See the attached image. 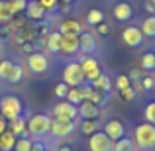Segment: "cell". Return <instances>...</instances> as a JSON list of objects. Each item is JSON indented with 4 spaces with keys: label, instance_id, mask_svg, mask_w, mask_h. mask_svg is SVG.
Wrapping results in <instances>:
<instances>
[{
    "label": "cell",
    "instance_id": "6da1fadb",
    "mask_svg": "<svg viewBox=\"0 0 155 151\" xmlns=\"http://www.w3.org/2000/svg\"><path fill=\"white\" fill-rule=\"evenodd\" d=\"M134 143L140 149H153L155 147V126L149 122L136 126L134 130Z\"/></svg>",
    "mask_w": 155,
    "mask_h": 151
},
{
    "label": "cell",
    "instance_id": "7a4b0ae2",
    "mask_svg": "<svg viewBox=\"0 0 155 151\" xmlns=\"http://www.w3.org/2000/svg\"><path fill=\"white\" fill-rule=\"evenodd\" d=\"M24 114V104L22 100L18 98V96L14 94H6L0 98V116L4 118V120H14V118L22 116Z\"/></svg>",
    "mask_w": 155,
    "mask_h": 151
},
{
    "label": "cell",
    "instance_id": "3957f363",
    "mask_svg": "<svg viewBox=\"0 0 155 151\" xmlns=\"http://www.w3.org/2000/svg\"><path fill=\"white\" fill-rule=\"evenodd\" d=\"M0 79L6 80V83H12V84L22 83V80H24V69H22V65L12 63L10 59L0 61Z\"/></svg>",
    "mask_w": 155,
    "mask_h": 151
},
{
    "label": "cell",
    "instance_id": "277c9868",
    "mask_svg": "<svg viewBox=\"0 0 155 151\" xmlns=\"http://www.w3.org/2000/svg\"><path fill=\"white\" fill-rule=\"evenodd\" d=\"M51 128V118L47 114H34L28 120V133L34 137H41L49 132Z\"/></svg>",
    "mask_w": 155,
    "mask_h": 151
},
{
    "label": "cell",
    "instance_id": "5b68a950",
    "mask_svg": "<svg viewBox=\"0 0 155 151\" xmlns=\"http://www.w3.org/2000/svg\"><path fill=\"white\" fill-rule=\"evenodd\" d=\"M63 83L69 87H81L84 83V73L81 69L79 61H71V63L65 65L63 69Z\"/></svg>",
    "mask_w": 155,
    "mask_h": 151
},
{
    "label": "cell",
    "instance_id": "8992f818",
    "mask_svg": "<svg viewBox=\"0 0 155 151\" xmlns=\"http://www.w3.org/2000/svg\"><path fill=\"white\" fill-rule=\"evenodd\" d=\"M79 65H81V69H83V73H84V80H87V83H92V80H96L100 75H102V69H100L98 61H96L92 55L81 57Z\"/></svg>",
    "mask_w": 155,
    "mask_h": 151
},
{
    "label": "cell",
    "instance_id": "52a82bcc",
    "mask_svg": "<svg viewBox=\"0 0 155 151\" xmlns=\"http://www.w3.org/2000/svg\"><path fill=\"white\" fill-rule=\"evenodd\" d=\"M28 69L34 75H43L49 71V57L41 51H35L31 55H28Z\"/></svg>",
    "mask_w": 155,
    "mask_h": 151
},
{
    "label": "cell",
    "instance_id": "ba28073f",
    "mask_svg": "<svg viewBox=\"0 0 155 151\" xmlns=\"http://www.w3.org/2000/svg\"><path fill=\"white\" fill-rule=\"evenodd\" d=\"M143 34H141V30L137 26H126L124 30H122V41L126 43L128 47H134V49H137V47L143 45Z\"/></svg>",
    "mask_w": 155,
    "mask_h": 151
},
{
    "label": "cell",
    "instance_id": "9c48e42d",
    "mask_svg": "<svg viewBox=\"0 0 155 151\" xmlns=\"http://www.w3.org/2000/svg\"><path fill=\"white\" fill-rule=\"evenodd\" d=\"M75 128H77V124H75V122H71V120H59V118H53L49 132H51V136L63 140V137L71 136V133L75 132Z\"/></svg>",
    "mask_w": 155,
    "mask_h": 151
},
{
    "label": "cell",
    "instance_id": "30bf717a",
    "mask_svg": "<svg viewBox=\"0 0 155 151\" xmlns=\"http://www.w3.org/2000/svg\"><path fill=\"white\" fill-rule=\"evenodd\" d=\"M53 118L75 122V118H79V110H77L75 104H71V102H67V100H61L59 104L53 106Z\"/></svg>",
    "mask_w": 155,
    "mask_h": 151
},
{
    "label": "cell",
    "instance_id": "8fae6325",
    "mask_svg": "<svg viewBox=\"0 0 155 151\" xmlns=\"http://www.w3.org/2000/svg\"><path fill=\"white\" fill-rule=\"evenodd\" d=\"M112 145L114 141L104 132H94L88 140V149L91 151H112Z\"/></svg>",
    "mask_w": 155,
    "mask_h": 151
},
{
    "label": "cell",
    "instance_id": "7c38bea8",
    "mask_svg": "<svg viewBox=\"0 0 155 151\" xmlns=\"http://www.w3.org/2000/svg\"><path fill=\"white\" fill-rule=\"evenodd\" d=\"M102 132H104L112 141H118V140H122V137L126 136V128H124V124H122L120 120H108V122L104 124Z\"/></svg>",
    "mask_w": 155,
    "mask_h": 151
},
{
    "label": "cell",
    "instance_id": "4fadbf2b",
    "mask_svg": "<svg viewBox=\"0 0 155 151\" xmlns=\"http://www.w3.org/2000/svg\"><path fill=\"white\" fill-rule=\"evenodd\" d=\"M96 49H98L96 38L91 34V31H83V34L79 35V51H83L84 55H92Z\"/></svg>",
    "mask_w": 155,
    "mask_h": 151
},
{
    "label": "cell",
    "instance_id": "5bb4252c",
    "mask_svg": "<svg viewBox=\"0 0 155 151\" xmlns=\"http://www.w3.org/2000/svg\"><path fill=\"white\" fill-rule=\"evenodd\" d=\"M57 31H59L61 35H77V38H79V35L84 31V26L79 22V20L71 18V20H63V22L59 24V30Z\"/></svg>",
    "mask_w": 155,
    "mask_h": 151
},
{
    "label": "cell",
    "instance_id": "9a60e30c",
    "mask_svg": "<svg viewBox=\"0 0 155 151\" xmlns=\"http://www.w3.org/2000/svg\"><path fill=\"white\" fill-rule=\"evenodd\" d=\"M77 110H79V118L83 120H96L100 116V108L88 100H83V104L77 106Z\"/></svg>",
    "mask_w": 155,
    "mask_h": 151
},
{
    "label": "cell",
    "instance_id": "2e32d148",
    "mask_svg": "<svg viewBox=\"0 0 155 151\" xmlns=\"http://www.w3.org/2000/svg\"><path fill=\"white\" fill-rule=\"evenodd\" d=\"M112 14L118 22H130V20L134 18V8L130 6L128 2H118V4H114Z\"/></svg>",
    "mask_w": 155,
    "mask_h": 151
},
{
    "label": "cell",
    "instance_id": "e0dca14e",
    "mask_svg": "<svg viewBox=\"0 0 155 151\" xmlns=\"http://www.w3.org/2000/svg\"><path fill=\"white\" fill-rule=\"evenodd\" d=\"M10 130L12 133H14L16 137H26V136H30L28 133V122H26V118H24V114L22 116H18V118H14V120H10Z\"/></svg>",
    "mask_w": 155,
    "mask_h": 151
},
{
    "label": "cell",
    "instance_id": "ac0fdd59",
    "mask_svg": "<svg viewBox=\"0 0 155 151\" xmlns=\"http://www.w3.org/2000/svg\"><path fill=\"white\" fill-rule=\"evenodd\" d=\"M26 14H28V18L34 20V22H39V20L45 18V10L41 8V4H39L38 0H28Z\"/></svg>",
    "mask_w": 155,
    "mask_h": 151
},
{
    "label": "cell",
    "instance_id": "d6986e66",
    "mask_svg": "<svg viewBox=\"0 0 155 151\" xmlns=\"http://www.w3.org/2000/svg\"><path fill=\"white\" fill-rule=\"evenodd\" d=\"M61 51L73 55V53H79V38L77 35H63L61 39Z\"/></svg>",
    "mask_w": 155,
    "mask_h": 151
},
{
    "label": "cell",
    "instance_id": "ffe728a7",
    "mask_svg": "<svg viewBox=\"0 0 155 151\" xmlns=\"http://www.w3.org/2000/svg\"><path fill=\"white\" fill-rule=\"evenodd\" d=\"M61 39H63V35L59 34V31H49V35L45 38V47L49 53H59L61 51Z\"/></svg>",
    "mask_w": 155,
    "mask_h": 151
},
{
    "label": "cell",
    "instance_id": "44dd1931",
    "mask_svg": "<svg viewBox=\"0 0 155 151\" xmlns=\"http://www.w3.org/2000/svg\"><path fill=\"white\" fill-rule=\"evenodd\" d=\"M91 84H92V88H98V90L108 92V94L112 92V88H114V87H112V79H110V77L106 75V73H102V75H100L96 80H92Z\"/></svg>",
    "mask_w": 155,
    "mask_h": 151
},
{
    "label": "cell",
    "instance_id": "7402d4cb",
    "mask_svg": "<svg viewBox=\"0 0 155 151\" xmlns=\"http://www.w3.org/2000/svg\"><path fill=\"white\" fill-rule=\"evenodd\" d=\"M16 140H18V137H16L10 130H6L4 133H0V151H12L14 145H16Z\"/></svg>",
    "mask_w": 155,
    "mask_h": 151
},
{
    "label": "cell",
    "instance_id": "603a6c76",
    "mask_svg": "<svg viewBox=\"0 0 155 151\" xmlns=\"http://www.w3.org/2000/svg\"><path fill=\"white\" fill-rule=\"evenodd\" d=\"M108 98H110V94H108V92H102V90H98V88H92L91 96H88V102L96 104L98 108H102V106L108 104Z\"/></svg>",
    "mask_w": 155,
    "mask_h": 151
},
{
    "label": "cell",
    "instance_id": "cb8c5ba5",
    "mask_svg": "<svg viewBox=\"0 0 155 151\" xmlns=\"http://www.w3.org/2000/svg\"><path fill=\"white\" fill-rule=\"evenodd\" d=\"M112 151H137V147H136V143H134L132 137H126V136H124L122 140L114 141Z\"/></svg>",
    "mask_w": 155,
    "mask_h": 151
},
{
    "label": "cell",
    "instance_id": "d4e9b609",
    "mask_svg": "<svg viewBox=\"0 0 155 151\" xmlns=\"http://www.w3.org/2000/svg\"><path fill=\"white\" fill-rule=\"evenodd\" d=\"M141 34L143 38H155V14L153 16H147V18L141 22Z\"/></svg>",
    "mask_w": 155,
    "mask_h": 151
},
{
    "label": "cell",
    "instance_id": "484cf974",
    "mask_svg": "<svg viewBox=\"0 0 155 151\" xmlns=\"http://www.w3.org/2000/svg\"><path fill=\"white\" fill-rule=\"evenodd\" d=\"M26 24H28V22H26V16H24V14H16V16H14V18H12V20H10V22H8V24H6V26H8V28H10V31H12V35H14V34H18V31H20V30H22V28H24V26H26Z\"/></svg>",
    "mask_w": 155,
    "mask_h": 151
},
{
    "label": "cell",
    "instance_id": "4316f807",
    "mask_svg": "<svg viewBox=\"0 0 155 151\" xmlns=\"http://www.w3.org/2000/svg\"><path fill=\"white\" fill-rule=\"evenodd\" d=\"M65 98H67V102H71V104H75V106L83 104V100H84V98H83V92H81L79 87H71Z\"/></svg>",
    "mask_w": 155,
    "mask_h": 151
},
{
    "label": "cell",
    "instance_id": "83f0119b",
    "mask_svg": "<svg viewBox=\"0 0 155 151\" xmlns=\"http://www.w3.org/2000/svg\"><path fill=\"white\" fill-rule=\"evenodd\" d=\"M14 18V12L10 10L6 0H0V24H8L10 20Z\"/></svg>",
    "mask_w": 155,
    "mask_h": 151
},
{
    "label": "cell",
    "instance_id": "f1b7e54d",
    "mask_svg": "<svg viewBox=\"0 0 155 151\" xmlns=\"http://www.w3.org/2000/svg\"><path fill=\"white\" fill-rule=\"evenodd\" d=\"M141 69L143 71H155V53L153 51H145L141 57Z\"/></svg>",
    "mask_w": 155,
    "mask_h": 151
},
{
    "label": "cell",
    "instance_id": "f546056e",
    "mask_svg": "<svg viewBox=\"0 0 155 151\" xmlns=\"http://www.w3.org/2000/svg\"><path fill=\"white\" fill-rule=\"evenodd\" d=\"M100 22H104V12L102 10H91L87 14V24L88 26H96V24H100Z\"/></svg>",
    "mask_w": 155,
    "mask_h": 151
},
{
    "label": "cell",
    "instance_id": "4dcf8cb0",
    "mask_svg": "<svg viewBox=\"0 0 155 151\" xmlns=\"http://www.w3.org/2000/svg\"><path fill=\"white\" fill-rule=\"evenodd\" d=\"M81 132H83L84 136H92L94 132H98V122H96V120H83V124H81Z\"/></svg>",
    "mask_w": 155,
    "mask_h": 151
},
{
    "label": "cell",
    "instance_id": "1f68e13d",
    "mask_svg": "<svg viewBox=\"0 0 155 151\" xmlns=\"http://www.w3.org/2000/svg\"><path fill=\"white\" fill-rule=\"evenodd\" d=\"M31 145H34V141H31V137H30V136L20 137V140H16L14 151H31Z\"/></svg>",
    "mask_w": 155,
    "mask_h": 151
},
{
    "label": "cell",
    "instance_id": "d6a6232c",
    "mask_svg": "<svg viewBox=\"0 0 155 151\" xmlns=\"http://www.w3.org/2000/svg\"><path fill=\"white\" fill-rule=\"evenodd\" d=\"M8 6H10V10L16 14H22V12H26V6H28V0H6Z\"/></svg>",
    "mask_w": 155,
    "mask_h": 151
},
{
    "label": "cell",
    "instance_id": "836d02e7",
    "mask_svg": "<svg viewBox=\"0 0 155 151\" xmlns=\"http://www.w3.org/2000/svg\"><path fill=\"white\" fill-rule=\"evenodd\" d=\"M140 87H141V90H151V88L155 87L153 75H149V73H143V77L140 79Z\"/></svg>",
    "mask_w": 155,
    "mask_h": 151
},
{
    "label": "cell",
    "instance_id": "e575fe53",
    "mask_svg": "<svg viewBox=\"0 0 155 151\" xmlns=\"http://www.w3.org/2000/svg\"><path fill=\"white\" fill-rule=\"evenodd\" d=\"M130 87H132V80H130L128 75H118L116 77V88H118V92L126 90V88H130Z\"/></svg>",
    "mask_w": 155,
    "mask_h": 151
},
{
    "label": "cell",
    "instance_id": "d590c367",
    "mask_svg": "<svg viewBox=\"0 0 155 151\" xmlns=\"http://www.w3.org/2000/svg\"><path fill=\"white\" fill-rule=\"evenodd\" d=\"M143 116H145V120H147L149 124H153V126H155V100H151L147 106H145Z\"/></svg>",
    "mask_w": 155,
    "mask_h": 151
},
{
    "label": "cell",
    "instance_id": "8d00e7d4",
    "mask_svg": "<svg viewBox=\"0 0 155 151\" xmlns=\"http://www.w3.org/2000/svg\"><path fill=\"white\" fill-rule=\"evenodd\" d=\"M120 98L124 100V102H132V100L137 98V90H136L134 87L126 88V90H120Z\"/></svg>",
    "mask_w": 155,
    "mask_h": 151
},
{
    "label": "cell",
    "instance_id": "74e56055",
    "mask_svg": "<svg viewBox=\"0 0 155 151\" xmlns=\"http://www.w3.org/2000/svg\"><path fill=\"white\" fill-rule=\"evenodd\" d=\"M18 47H20V51H22V53H26V55H31V53H35V51H38V45H35L34 41H22Z\"/></svg>",
    "mask_w": 155,
    "mask_h": 151
},
{
    "label": "cell",
    "instance_id": "f35d334b",
    "mask_svg": "<svg viewBox=\"0 0 155 151\" xmlns=\"http://www.w3.org/2000/svg\"><path fill=\"white\" fill-rule=\"evenodd\" d=\"M69 84H65V83H57L55 84V88H53V92H55V96L57 98H65L67 96V92H69Z\"/></svg>",
    "mask_w": 155,
    "mask_h": 151
},
{
    "label": "cell",
    "instance_id": "ab89813d",
    "mask_svg": "<svg viewBox=\"0 0 155 151\" xmlns=\"http://www.w3.org/2000/svg\"><path fill=\"white\" fill-rule=\"evenodd\" d=\"M12 41V31L8 26H0V43H8Z\"/></svg>",
    "mask_w": 155,
    "mask_h": 151
},
{
    "label": "cell",
    "instance_id": "60d3db41",
    "mask_svg": "<svg viewBox=\"0 0 155 151\" xmlns=\"http://www.w3.org/2000/svg\"><path fill=\"white\" fill-rule=\"evenodd\" d=\"M96 34L98 35H110V31H112V26L110 24H106V22H100V24H96Z\"/></svg>",
    "mask_w": 155,
    "mask_h": 151
},
{
    "label": "cell",
    "instance_id": "b9f144b4",
    "mask_svg": "<svg viewBox=\"0 0 155 151\" xmlns=\"http://www.w3.org/2000/svg\"><path fill=\"white\" fill-rule=\"evenodd\" d=\"M39 4H41V8L45 12H51V10H55L57 8V2H59V0H38Z\"/></svg>",
    "mask_w": 155,
    "mask_h": 151
},
{
    "label": "cell",
    "instance_id": "7bdbcfd3",
    "mask_svg": "<svg viewBox=\"0 0 155 151\" xmlns=\"http://www.w3.org/2000/svg\"><path fill=\"white\" fill-rule=\"evenodd\" d=\"M128 77H130V80H132V83H134V80H136V83H140V79L143 77V73H141L140 69H132Z\"/></svg>",
    "mask_w": 155,
    "mask_h": 151
},
{
    "label": "cell",
    "instance_id": "ee69618b",
    "mask_svg": "<svg viewBox=\"0 0 155 151\" xmlns=\"http://www.w3.org/2000/svg\"><path fill=\"white\" fill-rule=\"evenodd\" d=\"M143 10L147 12L149 16L155 14V4H153V0H143Z\"/></svg>",
    "mask_w": 155,
    "mask_h": 151
},
{
    "label": "cell",
    "instance_id": "f6af8a7d",
    "mask_svg": "<svg viewBox=\"0 0 155 151\" xmlns=\"http://www.w3.org/2000/svg\"><path fill=\"white\" fill-rule=\"evenodd\" d=\"M31 151H49V147H47L43 141H34V145H31Z\"/></svg>",
    "mask_w": 155,
    "mask_h": 151
},
{
    "label": "cell",
    "instance_id": "bcb514c9",
    "mask_svg": "<svg viewBox=\"0 0 155 151\" xmlns=\"http://www.w3.org/2000/svg\"><path fill=\"white\" fill-rule=\"evenodd\" d=\"M8 130V120H4L2 116H0V133H4Z\"/></svg>",
    "mask_w": 155,
    "mask_h": 151
},
{
    "label": "cell",
    "instance_id": "7dc6e473",
    "mask_svg": "<svg viewBox=\"0 0 155 151\" xmlns=\"http://www.w3.org/2000/svg\"><path fill=\"white\" fill-rule=\"evenodd\" d=\"M57 151H71V147H69V145H61V147L57 149Z\"/></svg>",
    "mask_w": 155,
    "mask_h": 151
},
{
    "label": "cell",
    "instance_id": "c3c4849f",
    "mask_svg": "<svg viewBox=\"0 0 155 151\" xmlns=\"http://www.w3.org/2000/svg\"><path fill=\"white\" fill-rule=\"evenodd\" d=\"M63 2H65V4H71V2H73V0H63Z\"/></svg>",
    "mask_w": 155,
    "mask_h": 151
},
{
    "label": "cell",
    "instance_id": "681fc988",
    "mask_svg": "<svg viewBox=\"0 0 155 151\" xmlns=\"http://www.w3.org/2000/svg\"><path fill=\"white\" fill-rule=\"evenodd\" d=\"M153 80H155V71H153Z\"/></svg>",
    "mask_w": 155,
    "mask_h": 151
},
{
    "label": "cell",
    "instance_id": "f907efd6",
    "mask_svg": "<svg viewBox=\"0 0 155 151\" xmlns=\"http://www.w3.org/2000/svg\"><path fill=\"white\" fill-rule=\"evenodd\" d=\"M153 4H155V0H153Z\"/></svg>",
    "mask_w": 155,
    "mask_h": 151
}]
</instances>
